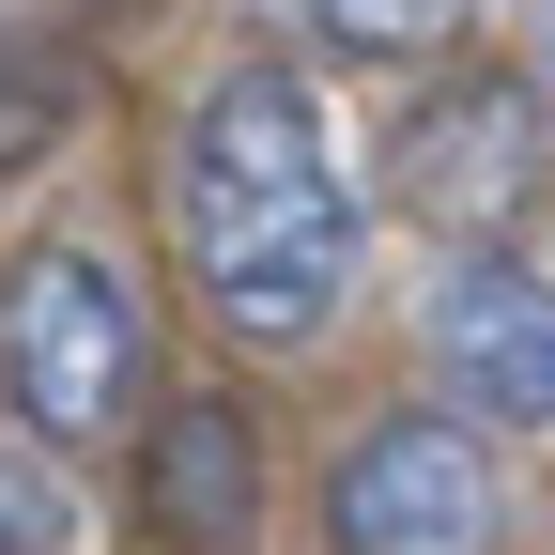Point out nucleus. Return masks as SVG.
Instances as JSON below:
<instances>
[{"mask_svg": "<svg viewBox=\"0 0 555 555\" xmlns=\"http://www.w3.org/2000/svg\"><path fill=\"white\" fill-rule=\"evenodd\" d=\"M62 540H78V509L47 494V463H16V448H0V555H62Z\"/></svg>", "mask_w": 555, "mask_h": 555, "instance_id": "obj_9", "label": "nucleus"}, {"mask_svg": "<svg viewBox=\"0 0 555 555\" xmlns=\"http://www.w3.org/2000/svg\"><path fill=\"white\" fill-rule=\"evenodd\" d=\"M0 401H16L31 448H108L139 401H155V339H139L124 262L47 232L16 278H0Z\"/></svg>", "mask_w": 555, "mask_h": 555, "instance_id": "obj_3", "label": "nucleus"}, {"mask_svg": "<svg viewBox=\"0 0 555 555\" xmlns=\"http://www.w3.org/2000/svg\"><path fill=\"white\" fill-rule=\"evenodd\" d=\"M170 247L185 294L247 356H309L356 294V170L324 139V93L294 62H232L170 139Z\"/></svg>", "mask_w": 555, "mask_h": 555, "instance_id": "obj_1", "label": "nucleus"}, {"mask_svg": "<svg viewBox=\"0 0 555 555\" xmlns=\"http://www.w3.org/2000/svg\"><path fill=\"white\" fill-rule=\"evenodd\" d=\"M78 108H93V78H78L62 47H0V185H16V170H31Z\"/></svg>", "mask_w": 555, "mask_h": 555, "instance_id": "obj_8", "label": "nucleus"}, {"mask_svg": "<svg viewBox=\"0 0 555 555\" xmlns=\"http://www.w3.org/2000/svg\"><path fill=\"white\" fill-rule=\"evenodd\" d=\"M62 16H93V31H124V16H170V0H62Z\"/></svg>", "mask_w": 555, "mask_h": 555, "instance_id": "obj_10", "label": "nucleus"}, {"mask_svg": "<svg viewBox=\"0 0 555 555\" xmlns=\"http://www.w3.org/2000/svg\"><path fill=\"white\" fill-rule=\"evenodd\" d=\"M324 540L339 555H494L509 540V478H494V433L448 401H401L371 416L324 478Z\"/></svg>", "mask_w": 555, "mask_h": 555, "instance_id": "obj_4", "label": "nucleus"}, {"mask_svg": "<svg viewBox=\"0 0 555 555\" xmlns=\"http://www.w3.org/2000/svg\"><path fill=\"white\" fill-rule=\"evenodd\" d=\"M433 356H448V401L478 433H555V278L540 262H448L433 294Z\"/></svg>", "mask_w": 555, "mask_h": 555, "instance_id": "obj_6", "label": "nucleus"}, {"mask_svg": "<svg viewBox=\"0 0 555 555\" xmlns=\"http://www.w3.org/2000/svg\"><path fill=\"white\" fill-rule=\"evenodd\" d=\"M324 62H433V47H478L494 0H278Z\"/></svg>", "mask_w": 555, "mask_h": 555, "instance_id": "obj_7", "label": "nucleus"}, {"mask_svg": "<svg viewBox=\"0 0 555 555\" xmlns=\"http://www.w3.org/2000/svg\"><path fill=\"white\" fill-rule=\"evenodd\" d=\"M278 509V463H262V416L232 386H170L124 416V525L139 555H262Z\"/></svg>", "mask_w": 555, "mask_h": 555, "instance_id": "obj_5", "label": "nucleus"}, {"mask_svg": "<svg viewBox=\"0 0 555 555\" xmlns=\"http://www.w3.org/2000/svg\"><path fill=\"white\" fill-rule=\"evenodd\" d=\"M386 201L433 247L494 262L509 232L555 217V93L509 78V62H448V78H416L401 124H386Z\"/></svg>", "mask_w": 555, "mask_h": 555, "instance_id": "obj_2", "label": "nucleus"}]
</instances>
